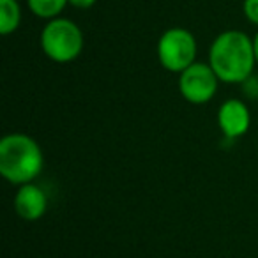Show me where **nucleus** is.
<instances>
[{"label": "nucleus", "mask_w": 258, "mask_h": 258, "mask_svg": "<svg viewBox=\"0 0 258 258\" xmlns=\"http://www.w3.org/2000/svg\"><path fill=\"white\" fill-rule=\"evenodd\" d=\"M44 168L41 145L25 133H9L0 140V175L13 186L30 184Z\"/></svg>", "instance_id": "nucleus-2"}, {"label": "nucleus", "mask_w": 258, "mask_h": 258, "mask_svg": "<svg viewBox=\"0 0 258 258\" xmlns=\"http://www.w3.org/2000/svg\"><path fill=\"white\" fill-rule=\"evenodd\" d=\"M22 8L18 0H0V34L11 36L20 29Z\"/></svg>", "instance_id": "nucleus-8"}, {"label": "nucleus", "mask_w": 258, "mask_h": 258, "mask_svg": "<svg viewBox=\"0 0 258 258\" xmlns=\"http://www.w3.org/2000/svg\"><path fill=\"white\" fill-rule=\"evenodd\" d=\"M15 211L23 221H39L48 211V195L37 184L18 186L15 195Z\"/></svg>", "instance_id": "nucleus-7"}, {"label": "nucleus", "mask_w": 258, "mask_h": 258, "mask_svg": "<svg viewBox=\"0 0 258 258\" xmlns=\"http://www.w3.org/2000/svg\"><path fill=\"white\" fill-rule=\"evenodd\" d=\"M242 11L251 25L258 27V0H244Z\"/></svg>", "instance_id": "nucleus-11"}, {"label": "nucleus", "mask_w": 258, "mask_h": 258, "mask_svg": "<svg viewBox=\"0 0 258 258\" xmlns=\"http://www.w3.org/2000/svg\"><path fill=\"white\" fill-rule=\"evenodd\" d=\"M158 60L163 69L170 73H180L197 62L198 44L193 32L184 27H172L166 29L159 36L156 46Z\"/></svg>", "instance_id": "nucleus-4"}, {"label": "nucleus", "mask_w": 258, "mask_h": 258, "mask_svg": "<svg viewBox=\"0 0 258 258\" xmlns=\"http://www.w3.org/2000/svg\"><path fill=\"white\" fill-rule=\"evenodd\" d=\"M242 85V92L247 99L258 101V75H251L246 82L240 83Z\"/></svg>", "instance_id": "nucleus-10"}, {"label": "nucleus", "mask_w": 258, "mask_h": 258, "mask_svg": "<svg viewBox=\"0 0 258 258\" xmlns=\"http://www.w3.org/2000/svg\"><path fill=\"white\" fill-rule=\"evenodd\" d=\"M97 4V0H69V6H73L75 9H90Z\"/></svg>", "instance_id": "nucleus-12"}, {"label": "nucleus", "mask_w": 258, "mask_h": 258, "mask_svg": "<svg viewBox=\"0 0 258 258\" xmlns=\"http://www.w3.org/2000/svg\"><path fill=\"white\" fill-rule=\"evenodd\" d=\"M29 9L39 20H55L69 6V0H27Z\"/></svg>", "instance_id": "nucleus-9"}, {"label": "nucleus", "mask_w": 258, "mask_h": 258, "mask_svg": "<svg viewBox=\"0 0 258 258\" xmlns=\"http://www.w3.org/2000/svg\"><path fill=\"white\" fill-rule=\"evenodd\" d=\"M43 53L55 64H69L82 55L85 48L83 30L69 18H58L46 22L39 36Z\"/></svg>", "instance_id": "nucleus-3"}, {"label": "nucleus", "mask_w": 258, "mask_h": 258, "mask_svg": "<svg viewBox=\"0 0 258 258\" xmlns=\"http://www.w3.org/2000/svg\"><path fill=\"white\" fill-rule=\"evenodd\" d=\"M180 96L191 104H207L218 94L219 78L209 62H195L177 80Z\"/></svg>", "instance_id": "nucleus-5"}, {"label": "nucleus", "mask_w": 258, "mask_h": 258, "mask_svg": "<svg viewBox=\"0 0 258 258\" xmlns=\"http://www.w3.org/2000/svg\"><path fill=\"white\" fill-rule=\"evenodd\" d=\"M207 62L218 75L219 82L240 85L254 75L256 68L253 39L242 30H225L212 41Z\"/></svg>", "instance_id": "nucleus-1"}, {"label": "nucleus", "mask_w": 258, "mask_h": 258, "mask_svg": "<svg viewBox=\"0 0 258 258\" xmlns=\"http://www.w3.org/2000/svg\"><path fill=\"white\" fill-rule=\"evenodd\" d=\"M251 111L247 104L239 97H230L223 101L218 108V127L223 137L228 140H237L249 131Z\"/></svg>", "instance_id": "nucleus-6"}, {"label": "nucleus", "mask_w": 258, "mask_h": 258, "mask_svg": "<svg viewBox=\"0 0 258 258\" xmlns=\"http://www.w3.org/2000/svg\"><path fill=\"white\" fill-rule=\"evenodd\" d=\"M18 2H20V0H18Z\"/></svg>", "instance_id": "nucleus-14"}, {"label": "nucleus", "mask_w": 258, "mask_h": 258, "mask_svg": "<svg viewBox=\"0 0 258 258\" xmlns=\"http://www.w3.org/2000/svg\"><path fill=\"white\" fill-rule=\"evenodd\" d=\"M253 46H254V57H256V66H258V30L253 37Z\"/></svg>", "instance_id": "nucleus-13"}]
</instances>
